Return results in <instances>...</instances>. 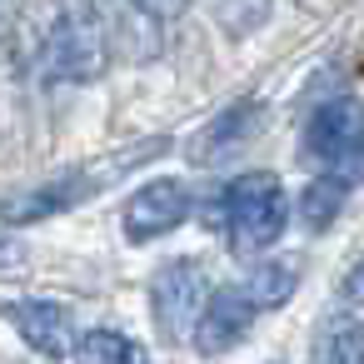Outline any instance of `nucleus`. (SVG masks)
<instances>
[{
	"label": "nucleus",
	"mask_w": 364,
	"mask_h": 364,
	"mask_svg": "<svg viewBox=\"0 0 364 364\" xmlns=\"http://www.w3.org/2000/svg\"><path fill=\"white\" fill-rule=\"evenodd\" d=\"M110 70V36L95 0H60L36 50L41 85H90Z\"/></svg>",
	"instance_id": "f257e3e1"
},
{
	"label": "nucleus",
	"mask_w": 364,
	"mask_h": 364,
	"mask_svg": "<svg viewBox=\"0 0 364 364\" xmlns=\"http://www.w3.org/2000/svg\"><path fill=\"white\" fill-rule=\"evenodd\" d=\"M220 225H225V245L245 259L269 250L284 225H289V195L284 180L269 170H240L225 190H220Z\"/></svg>",
	"instance_id": "f03ea898"
},
{
	"label": "nucleus",
	"mask_w": 364,
	"mask_h": 364,
	"mask_svg": "<svg viewBox=\"0 0 364 364\" xmlns=\"http://www.w3.org/2000/svg\"><path fill=\"white\" fill-rule=\"evenodd\" d=\"M160 145H145L140 155H155ZM140 155H125V160H105V165H75V170H60L55 180H41V185H26V190H16V195H6L0 200V225H41V220H55V215H65V210H75L80 200H90V195H100L115 175H120V165H130V160H140Z\"/></svg>",
	"instance_id": "7ed1b4c3"
},
{
	"label": "nucleus",
	"mask_w": 364,
	"mask_h": 364,
	"mask_svg": "<svg viewBox=\"0 0 364 364\" xmlns=\"http://www.w3.org/2000/svg\"><path fill=\"white\" fill-rule=\"evenodd\" d=\"M304 160L319 170H344L349 180L364 175V105L354 95L324 100L304 125Z\"/></svg>",
	"instance_id": "20e7f679"
},
{
	"label": "nucleus",
	"mask_w": 364,
	"mask_h": 364,
	"mask_svg": "<svg viewBox=\"0 0 364 364\" xmlns=\"http://www.w3.org/2000/svg\"><path fill=\"white\" fill-rule=\"evenodd\" d=\"M210 289H215V284H210V269H205L200 259H190V255L165 259V264L150 274V314H155L160 334H165V339H190V329H195V319H200Z\"/></svg>",
	"instance_id": "39448f33"
},
{
	"label": "nucleus",
	"mask_w": 364,
	"mask_h": 364,
	"mask_svg": "<svg viewBox=\"0 0 364 364\" xmlns=\"http://www.w3.org/2000/svg\"><path fill=\"white\" fill-rule=\"evenodd\" d=\"M190 210H195L190 185L175 180V175H160V180H145V185L125 200L120 230H125L130 245H155V240L175 235V230L190 220Z\"/></svg>",
	"instance_id": "423d86ee"
},
{
	"label": "nucleus",
	"mask_w": 364,
	"mask_h": 364,
	"mask_svg": "<svg viewBox=\"0 0 364 364\" xmlns=\"http://www.w3.org/2000/svg\"><path fill=\"white\" fill-rule=\"evenodd\" d=\"M0 319H11L16 334L46 359H70V344L80 334L75 314L60 299H0Z\"/></svg>",
	"instance_id": "0eeeda50"
},
{
	"label": "nucleus",
	"mask_w": 364,
	"mask_h": 364,
	"mask_svg": "<svg viewBox=\"0 0 364 364\" xmlns=\"http://www.w3.org/2000/svg\"><path fill=\"white\" fill-rule=\"evenodd\" d=\"M255 314H259V309L250 304V294H245L240 284L210 289V299H205V309H200V319H195V329H190V344H195L200 354H225V349L245 344Z\"/></svg>",
	"instance_id": "6e6552de"
},
{
	"label": "nucleus",
	"mask_w": 364,
	"mask_h": 364,
	"mask_svg": "<svg viewBox=\"0 0 364 364\" xmlns=\"http://www.w3.org/2000/svg\"><path fill=\"white\" fill-rule=\"evenodd\" d=\"M259 125V100H235L225 115H215L205 125V135L195 140V160H225L235 145H245Z\"/></svg>",
	"instance_id": "1a4fd4ad"
},
{
	"label": "nucleus",
	"mask_w": 364,
	"mask_h": 364,
	"mask_svg": "<svg viewBox=\"0 0 364 364\" xmlns=\"http://www.w3.org/2000/svg\"><path fill=\"white\" fill-rule=\"evenodd\" d=\"M314 359L324 364H364V319L354 309H334L314 324Z\"/></svg>",
	"instance_id": "9d476101"
},
{
	"label": "nucleus",
	"mask_w": 364,
	"mask_h": 364,
	"mask_svg": "<svg viewBox=\"0 0 364 364\" xmlns=\"http://www.w3.org/2000/svg\"><path fill=\"white\" fill-rule=\"evenodd\" d=\"M349 175L344 170H319L309 185H304V195H299V220H304V230H329L334 220H339V210H344V200H349Z\"/></svg>",
	"instance_id": "9b49d317"
},
{
	"label": "nucleus",
	"mask_w": 364,
	"mask_h": 364,
	"mask_svg": "<svg viewBox=\"0 0 364 364\" xmlns=\"http://www.w3.org/2000/svg\"><path fill=\"white\" fill-rule=\"evenodd\" d=\"M245 294H250V304L264 314V309H279V304H289V294L299 289V264L294 259H264V264H255L250 269V279L240 284Z\"/></svg>",
	"instance_id": "f8f14e48"
},
{
	"label": "nucleus",
	"mask_w": 364,
	"mask_h": 364,
	"mask_svg": "<svg viewBox=\"0 0 364 364\" xmlns=\"http://www.w3.org/2000/svg\"><path fill=\"white\" fill-rule=\"evenodd\" d=\"M70 359L85 364H125V359H145V349L135 339H125L120 329H80L70 344Z\"/></svg>",
	"instance_id": "ddd939ff"
},
{
	"label": "nucleus",
	"mask_w": 364,
	"mask_h": 364,
	"mask_svg": "<svg viewBox=\"0 0 364 364\" xmlns=\"http://www.w3.org/2000/svg\"><path fill=\"white\" fill-rule=\"evenodd\" d=\"M264 21H269V0H220V26H225L235 41L255 36Z\"/></svg>",
	"instance_id": "4468645a"
},
{
	"label": "nucleus",
	"mask_w": 364,
	"mask_h": 364,
	"mask_svg": "<svg viewBox=\"0 0 364 364\" xmlns=\"http://www.w3.org/2000/svg\"><path fill=\"white\" fill-rule=\"evenodd\" d=\"M339 299H344L349 309H364V259H354L349 274L339 279Z\"/></svg>",
	"instance_id": "2eb2a0df"
},
{
	"label": "nucleus",
	"mask_w": 364,
	"mask_h": 364,
	"mask_svg": "<svg viewBox=\"0 0 364 364\" xmlns=\"http://www.w3.org/2000/svg\"><path fill=\"white\" fill-rule=\"evenodd\" d=\"M135 11H145L150 21H180L190 11V0H130Z\"/></svg>",
	"instance_id": "dca6fc26"
},
{
	"label": "nucleus",
	"mask_w": 364,
	"mask_h": 364,
	"mask_svg": "<svg viewBox=\"0 0 364 364\" xmlns=\"http://www.w3.org/2000/svg\"><path fill=\"white\" fill-rule=\"evenodd\" d=\"M26 264V250L16 240H0V269H21Z\"/></svg>",
	"instance_id": "f3484780"
},
{
	"label": "nucleus",
	"mask_w": 364,
	"mask_h": 364,
	"mask_svg": "<svg viewBox=\"0 0 364 364\" xmlns=\"http://www.w3.org/2000/svg\"><path fill=\"white\" fill-rule=\"evenodd\" d=\"M0 11H6V0H0Z\"/></svg>",
	"instance_id": "a211bd4d"
}]
</instances>
